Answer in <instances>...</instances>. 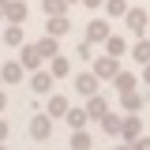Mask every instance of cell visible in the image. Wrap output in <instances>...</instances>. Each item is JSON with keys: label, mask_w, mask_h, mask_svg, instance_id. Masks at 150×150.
I'll return each mask as SVG.
<instances>
[{"label": "cell", "mask_w": 150, "mask_h": 150, "mask_svg": "<svg viewBox=\"0 0 150 150\" xmlns=\"http://www.w3.org/2000/svg\"><path fill=\"white\" fill-rule=\"evenodd\" d=\"M26 15H30V8L23 0H0V19L4 23H23Z\"/></svg>", "instance_id": "cell-1"}, {"label": "cell", "mask_w": 150, "mask_h": 150, "mask_svg": "<svg viewBox=\"0 0 150 150\" xmlns=\"http://www.w3.org/2000/svg\"><path fill=\"white\" fill-rule=\"evenodd\" d=\"M49 135H53V116H49V112H34V116H30V139L45 143Z\"/></svg>", "instance_id": "cell-2"}, {"label": "cell", "mask_w": 150, "mask_h": 150, "mask_svg": "<svg viewBox=\"0 0 150 150\" xmlns=\"http://www.w3.org/2000/svg\"><path fill=\"white\" fill-rule=\"evenodd\" d=\"M124 23H128L131 34H146V26H150V11H146V8H128V11H124Z\"/></svg>", "instance_id": "cell-3"}, {"label": "cell", "mask_w": 150, "mask_h": 150, "mask_svg": "<svg viewBox=\"0 0 150 150\" xmlns=\"http://www.w3.org/2000/svg\"><path fill=\"white\" fill-rule=\"evenodd\" d=\"M139 135H143V120H139V112H124V124H120V139H124V143L131 146Z\"/></svg>", "instance_id": "cell-4"}, {"label": "cell", "mask_w": 150, "mask_h": 150, "mask_svg": "<svg viewBox=\"0 0 150 150\" xmlns=\"http://www.w3.org/2000/svg\"><path fill=\"white\" fill-rule=\"evenodd\" d=\"M109 109H112V105H109V98H105V94H98V90H94L90 98H86V116H90V124H98V120H101Z\"/></svg>", "instance_id": "cell-5"}, {"label": "cell", "mask_w": 150, "mask_h": 150, "mask_svg": "<svg viewBox=\"0 0 150 150\" xmlns=\"http://www.w3.org/2000/svg\"><path fill=\"white\" fill-rule=\"evenodd\" d=\"M53 83H56V75L49 71V68L30 71V90H34V94H53Z\"/></svg>", "instance_id": "cell-6"}, {"label": "cell", "mask_w": 150, "mask_h": 150, "mask_svg": "<svg viewBox=\"0 0 150 150\" xmlns=\"http://www.w3.org/2000/svg\"><path fill=\"white\" fill-rule=\"evenodd\" d=\"M90 64H94L90 71L98 75V79H112V75L120 71V64H116V56H109V53H105V56H94Z\"/></svg>", "instance_id": "cell-7"}, {"label": "cell", "mask_w": 150, "mask_h": 150, "mask_svg": "<svg viewBox=\"0 0 150 150\" xmlns=\"http://www.w3.org/2000/svg\"><path fill=\"white\" fill-rule=\"evenodd\" d=\"M41 60H45V56L38 53V45H26V41L19 45V64H23L26 71H38V68H41Z\"/></svg>", "instance_id": "cell-8"}, {"label": "cell", "mask_w": 150, "mask_h": 150, "mask_svg": "<svg viewBox=\"0 0 150 150\" xmlns=\"http://www.w3.org/2000/svg\"><path fill=\"white\" fill-rule=\"evenodd\" d=\"M109 34H112V30H109V19H90V23H86V38H90L94 45H105Z\"/></svg>", "instance_id": "cell-9"}, {"label": "cell", "mask_w": 150, "mask_h": 150, "mask_svg": "<svg viewBox=\"0 0 150 150\" xmlns=\"http://www.w3.org/2000/svg\"><path fill=\"white\" fill-rule=\"evenodd\" d=\"M0 79H4L8 86H15V83L26 79V68H23L19 60H8V64H0Z\"/></svg>", "instance_id": "cell-10"}, {"label": "cell", "mask_w": 150, "mask_h": 150, "mask_svg": "<svg viewBox=\"0 0 150 150\" xmlns=\"http://www.w3.org/2000/svg\"><path fill=\"white\" fill-rule=\"evenodd\" d=\"M98 86H101V79H98L94 71H79V75H75V94H83V98H90V94L98 90Z\"/></svg>", "instance_id": "cell-11"}, {"label": "cell", "mask_w": 150, "mask_h": 150, "mask_svg": "<svg viewBox=\"0 0 150 150\" xmlns=\"http://www.w3.org/2000/svg\"><path fill=\"white\" fill-rule=\"evenodd\" d=\"M143 101H146V94L139 90V86L120 94V109H124V112H139V109H143Z\"/></svg>", "instance_id": "cell-12"}, {"label": "cell", "mask_w": 150, "mask_h": 150, "mask_svg": "<svg viewBox=\"0 0 150 150\" xmlns=\"http://www.w3.org/2000/svg\"><path fill=\"white\" fill-rule=\"evenodd\" d=\"M45 34H53V38L71 34V19H68V15H49V23H45Z\"/></svg>", "instance_id": "cell-13"}, {"label": "cell", "mask_w": 150, "mask_h": 150, "mask_svg": "<svg viewBox=\"0 0 150 150\" xmlns=\"http://www.w3.org/2000/svg\"><path fill=\"white\" fill-rule=\"evenodd\" d=\"M112 86H116V94L135 90V86H139V75H135V71H124V68H120V71L112 75Z\"/></svg>", "instance_id": "cell-14"}, {"label": "cell", "mask_w": 150, "mask_h": 150, "mask_svg": "<svg viewBox=\"0 0 150 150\" xmlns=\"http://www.w3.org/2000/svg\"><path fill=\"white\" fill-rule=\"evenodd\" d=\"M68 109H71V105H68V98H64V94H49V101H45V112H49L53 120H60Z\"/></svg>", "instance_id": "cell-15"}, {"label": "cell", "mask_w": 150, "mask_h": 150, "mask_svg": "<svg viewBox=\"0 0 150 150\" xmlns=\"http://www.w3.org/2000/svg\"><path fill=\"white\" fill-rule=\"evenodd\" d=\"M34 45H38V53L45 56V60H53V56L60 53V38H53V34H45V38H38Z\"/></svg>", "instance_id": "cell-16"}, {"label": "cell", "mask_w": 150, "mask_h": 150, "mask_svg": "<svg viewBox=\"0 0 150 150\" xmlns=\"http://www.w3.org/2000/svg\"><path fill=\"white\" fill-rule=\"evenodd\" d=\"M45 64H49V71H53L56 79H68V75H71V60H68V56H60V53H56L53 60H45Z\"/></svg>", "instance_id": "cell-17"}, {"label": "cell", "mask_w": 150, "mask_h": 150, "mask_svg": "<svg viewBox=\"0 0 150 150\" xmlns=\"http://www.w3.org/2000/svg\"><path fill=\"white\" fill-rule=\"evenodd\" d=\"M26 38H23V23H8L4 26V45H11V49H19Z\"/></svg>", "instance_id": "cell-18"}, {"label": "cell", "mask_w": 150, "mask_h": 150, "mask_svg": "<svg viewBox=\"0 0 150 150\" xmlns=\"http://www.w3.org/2000/svg\"><path fill=\"white\" fill-rule=\"evenodd\" d=\"M98 124H101V131H105V135H120V124H124V116L109 109L105 116H101V120H98Z\"/></svg>", "instance_id": "cell-19"}, {"label": "cell", "mask_w": 150, "mask_h": 150, "mask_svg": "<svg viewBox=\"0 0 150 150\" xmlns=\"http://www.w3.org/2000/svg\"><path fill=\"white\" fill-rule=\"evenodd\" d=\"M131 56H135V64H146L150 60V34H139V41L131 45Z\"/></svg>", "instance_id": "cell-20"}, {"label": "cell", "mask_w": 150, "mask_h": 150, "mask_svg": "<svg viewBox=\"0 0 150 150\" xmlns=\"http://www.w3.org/2000/svg\"><path fill=\"white\" fill-rule=\"evenodd\" d=\"M105 53H109V56H116V60H120V56L128 53V41H124V38H120V34H109V38H105Z\"/></svg>", "instance_id": "cell-21"}, {"label": "cell", "mask_w": 150, "mask_h": 150, "mask_svg": "<svg viewBox=\"0 0 150 150\" xmlns=\"http://www.w3.org/2000/svg\"><path fill=\"white\" fill-rule=\"evenodd\" d=\"M64 120H68V128H86V120H90V116H86V105H83V109H68Z\"/></svg>", "instance_id": "cell-22"}, {"label": "cell", "mask_w": 150, "mask_h": 150, "mask_svg": "<svg viewBox=\"0 0 150 150\" xmlns=\"http://www.w3.org/2000/svg\"><path fill=\"white\" fill-rule=\"evenodd\" d=\"M128 8H131L128 0H105V15H109V19H124Z\"/></svg>", "instance_id": "cell-23"}, {"label": "cell", "mask_w": 150, "mask_h": 150, "mask_svg": "<svg viewBox=\"0 0 150 150\" xmlns=\"http://www.w3.org/2000/svg\"><path fill=\"white\" fill-rule=\"evenodd\" d=\"M41 8H45V15H68V0H41Z\"/></svg>", "instance_id": "cell-24"}, {"label": "cell", "mask_w": 150, "mask_h": 150, "mask_svg": "<svg viewBox=\"0 0 150 150\" xmlns=\"http://www.w3.org/2000/svg\"><path fill=\"white\" fill-rule=\"evenodd\" d=\"M71 146H79V150H83V146H90V131H86V128H75V135H71Z\"/></svg>", "instance_id": "cell-25"}, {"label": "cell", "mask_w": 150, "mask_h": 150, "mask_svg": "<svg viewBox=\"0 0 150 150\" xmlns=\"http://www.w3.org/2000/svg\"><path fill=\"white\" fill-rule=\"evenodd\" d=\"M75 56H79V60H90V56H94V41H90V38H83V41H79Z\"/></svg>", "instance_id": "cell-26"}, {"label": "cell", "mask_w": 150, "mask_h": 150, "mask_svg": "<svg viewBox=\"0 0 150 150\" xmlns=\"http://www.w3.org/2000/svg\"><path fill=\"white\" fill-rule=\"evenodd\" d=\"M139 83H143V86H146V90H150V60H146V64H143V71H139Z\"/></svg>", "instance_id": "cell-27"}, {"label": "cell", "mask_w": 150, "mask_h": 150, "mask_svg": "<svg viewBox=\"0 0 150 150\" xmlns=\"http://www.w3.org/2000/svg\"><path fill=\"white\" fill-rule=\"evenodd\" d=\"M131 146H139V150H150V135H139V139H135Z\"/></svg>", "instance_id": "cell-28"}, {"label": "cell", "mask_w": 150, "mask_h": 150, "mask_svg": "<svg viewBox=\"0 0 150 150\" xmlns=\"http://www.w3.org/2000/svg\"><path fill=\"white\" fill-rule=\"evenodd\" d=\"M79 4H86V8H105V0H79Z\"/></svg>", "instance_id": "cell-29"}, {"label": "cell", "mask_w": 150, "mask_h": 150, "mask_svg": "<svg viewBox=\"0 0 150 150\" xmlns=\"http://www.w3.org/2000/svg\"><path fill=\"white\" fill-rule=\"evenodd\" d=\"M8 139V124H4V116H0V143Z\"/></svg>", "instance_id": "cell-30"}, {"label": "cell", "mask_w": 150, "mask_h": 150, "mask_svg": "<svg viewBox=\"0 0 150 150\" xmlns=\"http://www.w3.org/2000/svg\"><path fill=\"white\" fill-rule=\"evenodd\" d=\"M4 105H8V94H4V90H0V112H4Z\"/></svg>", "instance_id": "cell-31"}, {"label": "cell", "mask_w": 150, "mask_h": 150, "mask_svg": "<svg viewBox=\"0 0 150 150\" xmlns=\"http://www.w3.org/2000/svg\"><path fill=\"white\" fill-rule=\"evenodd\" d=\"M68 4H79V0H68Z\"/></svg>", "instance_id": "cell-32"}, {"label": "cell", "mask_w": 150, "mask_h": 150, "mask_svg": "<svg viewBox=\"0 0 150 150\" xmlns=\"http://www.w3.org/2000/svg\"><path fill=\"white\" fill-rule=\"evenodd\" d=\"M0 83H4V79H0Z\"/></svg>", "instance_id": "cell-33"}, {"label": "cell", "mask_w": 150, "mask_h": 150, "mask_svg": "<svg viewBox=\"0 0 150 150\" xmlns=\"http://www.w3.org/2000/svg\"><path fill=\"white\" fill-rule=\"evenodd\" d=\"M146 30H150V26H146Z\"/></svg>", "instance_id": "cell-34"}]
</instances>
